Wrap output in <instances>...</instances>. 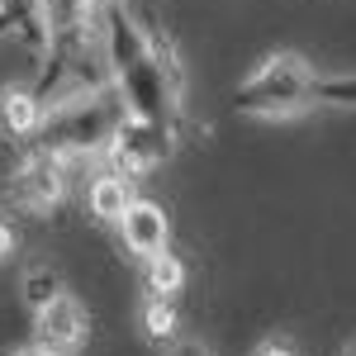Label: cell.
I'll list each match as a JSON object with an SVG mask.
<instances>
[{
	"label": "cell",
	"mask_w": 356,
	"mask_h": 356,
	"mask_svg": "<svg viewBox=\"0 0 356 356\" xmlns=\"http://www.w3.org/2000/svg\"><path fill=\"white\" fill-rule=\"evenodd\" d=\"M129 119V100H119L110 90H76L67 95L57 110L43 114L38 134H43V152H53L57 162H72V157H95L105 152L119 134V124Z\"/></svg>",
	"instance_id": "obj_1"
},
{
	"label": "cell",
	"mask_w": 356,
	"mask_h": 356,
	"mask_svg": "<svg viewBox=\"0 0 356 356\" xmlns=\"http://www.w3.org/2000/svg\"><path fill=\"white\" fill-rule=\"evenodd\" d=\"M314 100H318V76L300 53H271L238 90V110L257 119H295L314 110Z\"/></svg>",
	"instance_id": "obj_2"
},
{
	"label": "cell",
	"mask_w": 356,
	"mask_h": 356,
	"mask_svg": "<svg viewBox=\"0 0 356 356\" xmlns=\"http://www.w3.org/2000/svg\"><path fill=\"white\" fill-rule=\"evenodd\" d=\"M90 337V318H86V304L72 300L67 290L53 295L43 309H33V347L53 356H76Z\"/></svg>",
	"instance_id": "obj_3"
},
{
	"label": "cell",
	"mask_w": 356,
	"mask_h": 356,
	"mask_svg": "<svg viewBox=\"0 0 356 356\" xmlns=\"http://www.w3.org/2000/svg\"><path fill=\"white\" fill-rule=\"evenodd\" d=\"M67 191V176H62V162H57L53 152H38V157H29L19 166V176H15V195H19V204L29 209H53L57 200Z\"/></svg>",
	"instance_id": "obj_4"
},
{
	"label": "cell",
	"mask_w": 356,
	"mask_h": 356,
	"mask_svg": "<svg viewBox=\"0 0 356 356\" xmlns=\"http://www.w3.org/2000/svg\"><path fill=\"white\" fill-rule=\"evenodd\" d=\"M119 228H124L129 252H138L143 261L166 252V238H171V223H166L162 204H152V200H129V209L119 214Z\"/></svg>",
	"instance_id": "obj_5"
},
{
	"label": "cell",
	"mask_w": 356,
	"mask_h": 356,
	"mask_svg": "<svg viewBox=\"0 0 356 356\" xmlns=\"http://www.w3.org/2000/svg\"><path fill=\"white\" fill-rule=\"evenodd\" d=\"M129 200H134V191H129V181H124L119 171L95 176V181H90V214H95V219L119 223V214L129 209Z\"/></svg>",
	"instance_id": "obj_6"
},
{
	"label": "cell",
	"mask_w": 356,
	"mask_h": 356,
	"mask_svg": "<svg viewBox=\"0 0 356 356\" xmlns=\"http://www.w3.org/2000/svg\"><path fill=\"white\" fill-rule=\"evenodd\" d=\"M0 124L10 134H38L43 124V100L29 90H0Z\"/></svg>",
	"instance_id": "obj_7"
},
{
	"label": "cell",
	"mask_w": 356,
	"mask_h": 356,
	"mask_svg": "<svg viewBox=\"0 0 356 356\" xmlns=\"http://www.w3.org/2000/svg\"><path fill=\"white\" fill-rule=\"evenodd\" d=\"M181 280H186V271H181V261H176L171 252L147 257V290H152V295H171V290H181Z\"/></svg>",
	"instance_id": "obj_8"
},
{
	"label": "cell",
	"mask_w": 356,
	"mask_h": 356,
	"mask_svg": "<svg viewBox=\"0 0 356 356\" xmlns=\"http://www.w3.org/2000/svg\"><path fill=\"white\" fill-rule=\"evenodd\" d=\"M53 295H62V275L48 271V266H33V271L24 275V304L29 309H43Z\"/></svg>",
	"instance_id": "obj_9"
},
{
	"label": "cell",
	"mask_w": 356,
	"mask_h": 356,
	"mask_svg": "<svg viewBox=\"0 0 356 356\" xmlns=\"http://www.w3.org/2000/svg\"><path fill=\"white\" fill-rule=\"evenodd\" d=\"M143 323H147V337H171L176 332V314H171L166 295H152L143 304Z\"/></svg>",
	"instance_id": "obj_10"
},
{
	"label": "cell",
	"mask_w": 356,
	"mask_h": 356,
	"mask_svg": "<svg viewBox=\"0 0 356 356\" xmlns=\"http://www.w3.org/2000/svg\"><path fill=\"white\" fill-rule=\"evenodd\" d=\"M15 252V233H10V223H0V261Z\"/></svg>",
	"instance_id": "obj_11"
},
{
	"label": "cell",
	"mask_w": 356,
	"mask_h": 356,
	"mask_svg": "<svg viewBox=\"0 0 356 356\" xmlns=\"http://www.w3.org/2000/svg\"><path fill=\"white\" fill-rule=\"evenodd\" d=\"M257 356H295V352H290V347H280V342H266Z\"/></svg>",
	"instance_id": "obj_12"
},
{
	"label": "cell",
	"mask_w": 356,
	"mask_h": 356,
	"mask_svg": "<svg viewBox=\"0 0 356 356\" xmlns=\"http://www.w3.org/2000/svg\"><path fill=\"white\" fill-rule=\"evenodd\" d=\"M10 356H53V352H43V347H24V352H10Z\"/></svg>",
	"instance_id": "obj_13"
},
{
	"label": "cell",
	"mask_w": 356,
	"mask_h": 356,
	"mask_svg": "<svg viewBox=\"0 0 356 356\" xmlns=\"http://www.w3.org/2000/svg\"><path fill=\"white\" fill-rule=\"evenodd\" d=\"M90 5H114V0H90Z\"/></svg>",
	"instance_id": "obj_14"
}]
</instances>
